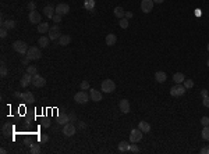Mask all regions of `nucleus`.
<instances>
[{"label": "nucleus", "mask_w": 209, "mask_h": 154, "mask_svg": "<svg viewBox=\"0 0 209 154\" xmlns=\"http://www.w3.org/2000/svg\"><path fill=\"white\" fill-rule=\"evenodd\" d=\"M28 20L31 24H41V14L38 11H29V15H28Z\"/></svg>", "instance_id": "obj_12"}, {"label": "nucleus", "mask_w": 209, "mask_h": 154, "mask_svg": "<svg viewBox=\"0 0 209 154\" xmlns=\"http://www.w3.org/2000/svg\"><path fill=\"white\" fill-rule=\"evenodd\" d=\"M42 127H43V128H50V122L48 121V119H43V121H42Z\"/></svg>", "instance_id": "obj_44"}, {"label": "nucleus", "mask_w": 209, "mask_h": 154, "mask_svg": "<svg viewBox=\"0 0 209 154\" xmlns=\"http://www.w3.org/2000/svg\"><path fill=\"white\" fill-rule=\"evenodd\" d=\"M61 132H63L64 136L70 137V136L75 135V127H74L71 122H68V124H66V125H63V131Z\"/></svg>", "instance_id": "obj_10"}, {"label": "nucleus", "mask_w": 209, "mask_h": 154, "mask_svg": "<svg viewBox=\"0 0 209 154\" xmlns=\"http://www.w3.org/2000/svg\"><path fill=\"white\" fill-rule=\"evenodd\" d=\"M60 36H61V32H60V28L57 25L52 27L49 29V39L50 40H59Z\"/></svg>", "instance_id": "obj_7"}, {"label": "nucleus", "mask_w": 209, "mask_h": 154, "mask_svg": "<svg viewBox=\"0 0 209 154\" xmlns=\"http://www.w3.org/2000/svg\"><path fill=\"white\" fill-rule=\"evenodd\" d=\"M118 151H120V153H127V151H130V143H127V142H120V145H118Z\"/></svg>", "instance_id": "obj_24"}, {"label": "nucleus", "mask_w": 209, "mask_h": 154, "mask_svg": "<svg viewBox=\"0 0 209 154\" xmlns=\"http://www.w3.org/2000/svg\"><path fill=\"white\" fill-rule=\"evenodd\" d=\"M13 49L17 51V53H20V54H27L28 51V45L25 43V42L23 40H17L13 43Z\"/></svg>", "instance_id": "obj_1"}, {"label": "nucleus", "mask_w": 209, "mask_h": 154, "mask_svg": "<svg viewBox=\"0 0 209 154\" xmlns=\"http://www.w3.org/2000/svg\"><path fill=\"white\" fill-rule=\"evenodd\" d=\"M80 89H82V90H86V89H89V82H88V81H82L81 85H80Z\"/></svg>", "instance_id": "obj_36"}, {"label": "nucleus", "mask_w": 209, "mask_h": 154, "mask_svg": "<svg viewBox=\"0 0 209 154\" xmlns=\"http://www.w3.org/2000/svg\"><path fill=\"white\" fill-rule=\"evenodd\" d=\"M130 151L131 153H140V147L137 145H130Z\"/></svg>", "instance_id": "obj_38"}, {"label": "nucleus", "mask_w": 209, "mask_h": 154, "mask_svg": "<svg viewBox=\"0 0 209 154\" xmlns=\"http://www.w3.org/2000/svg\"><path fill=\"white\" fill-rule=\"evenodd\" d=\"M201 124H202V127H209V118L202 117L201 118Z\"/></svg>", "instance_id": "obj_37"}, {"label": "nucleus", "mask_w": 209, "mask_h": 154, "mask_svg": "<svg viewBox=\"0 0 209 154\" xmlns=\"http://www.w3.org/2000/svg\"><path fill=\"white\" fill-rule=\"evenodd\" d=\"M155 79H156L158 82H160V83L166 82V79H167V77H166V72H163V71H158V72L155 74Z\"/></svg>", "instance_id": "obj_20"}, {"label": "nucleus", "mask_w": 209, "mask_h": 154, "mask_svg": "<svg viewBox=\"0 0 209 154\" xmlns=\"http://www.w3.org/2000/svg\"><path fill=\"white\" fill-rule=\"evenodd\" d=\"M49 36L46 38V36H41L39 38V40H38V43H39V46H41L42 49H45V47H48L49 46Z\"/></svg>", "instance_id": "obj_27"}, {"label": "nucleus", "mask_w": 209, "mask_h": 154, "mask_svg": "<svg viewBox=\"0 0 209 154\" xmlns=\"http://www.w3.org/2000/svg\"><path fill=\"white\" fill-rule=\"evenodd\" d=\"M184 79H186V77H184V74H181V72H176L174 75H173V81H174V83H183Z\"/></svg>", "instance_id": "obj_23"}, {"label": "nucleus", "mask_w": 209, "mask_h": 154, "mask_svg": "<svg viewBox=\"0 0 209 154\" xmlns=\"http://www.w3.org/2000/svg\"><path fill=\"white\" fill-rule=\"evenodd\" d=\"M84 7L89 11H94L95 10V0H85L84 1Z\"/></svg>", "instance_id": "obj_28"}, {"label": "nucleus", "mask_w": 209, "mask_h": 154, "mask_svg": "<svg viewBox=\"0 0 209 154\" xmlns=\"http://www.w3.org/2000/svg\"><path fill=\"white\" fill-rule=\"evenodd\" d=\"M183 83H184V87H186V89H191V87L194 86V81H192V79H184Z\"/></svg>", "instance_id": "obj_33"}, {"label": "nucleus", "mask_w": 209, "mask_h": 154, "mask_svg": "<svg viewBox=\"0 0 209 154\" xmlns=\"http://www.w3.org/2000/svg\"><path fill=\"white\" fill-rule=\"evenodd\" d=\"M68 118H70V122H74V121H75V114L74 113H71V114H68Z\"/></svg>", "instance_id": "obj_46"}, {"label": "nucleus", "mask_w": 209, "mask_h": 154, "mask_svg": "<svg viewBox=\"0 0 209 154\" xmlns=\"http://www.w3.org/2000/svg\"><path fill=\"white\" fill-rule=\"evenodd\" d=\"M202 103H204L205 107H208L209 108V96H206V97H204V100H202Z\"/></svg>", "instance_id": "obj_43"}, {"label": "nucleus", "mask_w": 209, "mask_h": 154, "mask_svg": "<svg viewBox=\"0 0 209 154\" xmlns=\"http://www.w3.org/2000/svg\"><path fill=\"white\" fill-rule=\"evenodd\" d=\"M206 65H208V67H209V60H208V61H206Z\"/></svg>", "instance_id": "obj_55"}, {"label": "nucleus", "mask_w": 209, "mask_h": 154, "mask_svg": "<svg viewBox=\"0 0 209 154\" xmlns=\"http://www.w3.org/2000/svg\"><path fill=\"white\" fill-rule=\"evenodd\" d=\"M114 89H116V85H114V82L112 79H106V81L102 82V92L112 93V92H114Z\"/></svg>", "instance_id": "obj_5"}, {"label": "nucleus", "mask_w": 209, "mask_h": 154, "mask_svg": "<svg viewBox=\"0 0 209 154\" xmlns=\"http://www.w3.org/2000/svg\"><path fill=\"white\" fill-rule=\"evenodd\" d=\"M20 83H21V86L23 87H27L29 83H32V75H29L28 72H25L23 75V78H21V82H20Z\"/></svg>", "instance_id": "obj_14"}, {"label": "nucleus", "mask_w": 209, "mask_h": 154, "mask_svg": "<svg viewBox=\"0 0 209 154\" xmlns=\"http://www.w3.org/2000/svg\"><path fill=\"white\" fill-rule=\"evenodd\" d=\"M118 24H120V28H123V29H127L128 28V20L127 18H121Z\"/></svg>", "instance_id": "obj_35"}, {"label": "nucleus", "mask_w": 209, "mask_h": 154, "mask_svg": "<svg viewBox=\"0 0 209 154\" xmlns=\"http://www.w3.org/2000/svg\"><path fill=\"white\" fill-rule=\"evenodd\" d=\"M89 97H91V96L86 95L85 90H81V92H78V93H75L74 100H75V103H77V104H85L86 101L89 100Z\"/></svg>", "instance_id": "obj_3"}, {"label": "nucleus", "mask_w": 209, "mask_h": 154, "mask_svg": "<svg viewBox=\"0 0 209 154\" xmlns=\"http://www.w3.org/2000/svg\"><path fill=\"white\" fill-rule=\"evenodd\" d=\"M41 50H39V47H35V46H32V47H29L27 51V57L29 60H39L41 59Z\"/></svg>", "instance_id": "obj_2"}, {"label": "nucleus", "mask_w": 209, "mask_h": 154, "mask_svg": "<svg viewBox=\"0 0 209 154\" xmlns=\"http://www.w3.org/2000/svg\"><path fill=\"white\" fill-rule=\"evenodd\" d=\"M28 9L31 10V11H34V10H35V3H34V1H31V3H28Z\"/></svg>", "instance_id": "obj_47"}, {"label": "nucleus", "mask_w": 209, "mask_h": 154, "mask_svg": "<svg viewBox=\"0 0 209 154\" xmlns=\"http://www.w3.org/2000/svg\"><path fill=\"white\" fill-rule=\"evenodd\" d=\"M32 85H34L35 87H43L46 85V79L42 77V75L37 74V75L32 77Z\"/></svg>", "instance_id": "obj_8"}, {"label": "nucleus", "mask_w": 209, "mask_h": 154, "mask_svg": "<svg viewBox=\"0 0 209 154\" xmlns=\"http://www.w3.org/2000/svg\"><path fill=\"white\" fill-rule=\"evenodd\" d=\"M27 72L34 77V75H37V74H38V68L34 67V65H28V67H27Z\"/></svg>", "instance_id": "obj_31"}, {"label": "nucleus", "mask_w": 209, "mask_h": 154, "mask_svg": "<svg viewBox=\"0 0 209 154\" xmlns=\"http://www.w3.org/2000/svg\"><path fill=\"white\" fill-rule=\"evenodd\" d=\"M116 42H117V36H116L114 33H109V35L106 36V45L107 46H114Z\"/></svg>", "instance_id": "obj_19"}, {"label": "nucleus", "mask_w": 209, "mask_h": 154, "mask_svg": "<svg viewBox=\"0 0 209 154\" xmlns=\"http://www.w3.org/2000/svg\"><path fill=\"white\" fill-rule=\"evenodd\" d=\"M57 42H59L60 46H67V45H70V42H71V38L68 36V35H61V36H60V39H59Z\"/></svg>", "instance_id": "obj_22"}, {"label": "nucleus", "mask_w": 209, "mask_h": 154, "mask_svg": "<svg viewBox=\"0 0 209 154\" xmlns=\"http://www.w3.org/2000/svg\"><path fill=\"white\" fill-rule=\"evenodd\" d=\"M56 14H59V15H67L68 13H70V6L66 4V3H60V4L56 6Z\"/></svg>", "instance_id": "obj_9"}, {"label": "nucleus", "mask_w": 209, "mask_h": 154, "mask_svg": "<svg viewBox=\"0 0 209 154\" xmlns=\"http://www.w3.org/2000/svg\"><path fill=\"white\" fill-rule=\"evenodd\" d=\"M138 129H141L144 133H148L151 131V125L145 121H141V122H138Z\"/></svg>", "instance_id": "obj_21"}, {"label": "nucleus", "mask_w": 209, "mask_h": 154, "mask_svg": "<svg viewBox=\"0 0 209 154\" xmlns=\"http://www.w3.org/2000/svg\"><path fill=\"white\" fill-rule=\"evenodd\" d=\"M43 14H45V17H48V18H53V15L56 14V10H53L52 6H46L45 9H43Z\"/></svg>", "instance_id": "obj_17"}, {"label": "nucleus", "mask_w": 209, "mask_h": 154, "mask_svg": "<svg viewBox=\"0 0 209 154\" xmlns=\"http://www.w3.org/2000/svg\"><path fill=\"white\" fill-rule=\"evenodd\" d=\"M142 133H144V132H142L141 129H138V128H137V129H132L131 133H130V142H131V143H138V142L142 139Z\"/></svg>", "instance_id": "obj_6"}, {"label": "nucleus", "mask_w": 209, "mask_h": 154, "mask_svg": "<svg viewBox=\"0 0 209 154\" xmlns=\"http://www.w3.org/2000/svg\"><path fill=\"white\" fill-rule=\"evenodd\" d=\"M0 153H1V154H6L7 151H6V149H0Z\"/></svg>", "instance_id": "obj_54"}, {"label": "nucleus", "mask_w": 209, "mask_h": 154, "mask_svg": "<svg viewBox=\"0 0 209 154\" xmlns=\"http://www.w3.org/2000/svg\"><path fill=\"white\" fill-rule=\"evenodd\" d=\"M6 36H7V29H6V28H1V31H0V38L4 39Z\"/></svg>", "instance_id": "obj_41"}, {"label": "nucleus", "mask_w": 209, "mask_h": 154, "mask_svg": "<svg viewBox=\"0 0 209 154\" xmlns=\"http://www.w3.org/2000/svg\"><path fill=\"white\" fill-rule=\"evenodd\" d=\"M89 96H91V100H94V101H96V103L102 100V93H100L99 90H96V89H91Z\"/></svg>", "instance_id": "obj_15"}, {"label": "nucleus", "mask_w": 209, "mask_h": 154, "mask_svg": "<svg viewBox=\"0 0 209 154\" xmlns=\"http://www.w3.org/2000/svg\"><path fill=\"white\" fill-rule=\"evenodd\" d=\"M118 107H120V111H121L123 114L130 113V103H128L127 99L120 100V104H118Z\"/></svg>", "instance_id": "obj_13"}, {"label": "nucleus", "mask_w": 209, "mask_h": 154, "mask_svg": "<svg viewBox=\"0 0 209 154\" xmlns=\"http://www.w3.org/2000/svg\"><path fill=\"white\" fill-rule=\"evenodd\" d=\"M1 28H6V29H13V28H15V21H13V20L3 21V22H1Z\"/></svg>", "instance_id": "obj_25"}, {"label": "nucleus", "mask_w": 209, "mask_h": 154, "mask_svg": "<svg viewBox=\"0 0 209 154\" xmlns=\"http://www.w3.org/2000/svg\"><path fill=\"white\" fill-rule=\"evenodd\" d=\"M201 154H209V146L202 147V149H201Z\"/></svg>", "instance_id": "obj_45"}, {"label": "nucleus", "mask_w": 209, "mask_h": 154, "mask_svg": "<svg viewBox=\"0 0 209 154\" xmlns=\"http://www.w3.org/2000/svg\"><path fill=\"white\" fill-rule=\"evenodd\" d=\"M70 122V118H68V114H60L57 117V124L59 125H66V124Z\"/></svg>", "instance_id": "obj_18"}, {"label": "nucleus", "mask_w": 209, "mask_h": 154, "mask_svg": "<svg viewBox=\"0 0 209 154\" xmlns=\"http://www.w3.org/2000/svg\"><path fill=\"white\" fill-rule=\"evenodd\" d=\"M164 0H153V3H158V4H160V3H163Z\"/></svg>", "instance_id": "obj_53"}, {"label": "nucleus", "mask_w": 209, "mask_h": 154, "mask_svg": "<svg viewBox=\"0 0 209 154\" xmlns=\"http://www.w3.org/2000/svg\"><path fill=\"white\" fill-rule=\"evenodd\" d=\"M201 96H202V97H206V96H208V90H206V89H202V92H201Z\"/></svg>", "instance_id": "obj_49"}, {"label": "nucleus", "mask_w": 209, "mask_h": 154, "mask_svg": "<svg viewBox=\"0 0 209 154\" xmlns=\"http://www.w3.org/2000/svg\"><path fill=\"white\" fill-rule=\"evenodd\" d=\"M29 151H31V154H39V153H41V146H39V145H34V146H31Z\"/></svg>", "instance_id": "obj_32"}, {"label": "nucleus", "mask_w": 209, "mask_h": 154, "mask_svg": "<svg viewBox=\"0 0 209 154\" xmlns=\"http://www.w3.org/2000/svg\"><path fill=\"white\" fill-rule=\"evenodd\" d=\"M153 9V0H141V10L144 13H151Z\"/></svg>", "instance_id": "obj_11"}, {"label": "nucleus", "mask_w": 209, "mask_h": 154, "mask_svg": "<svg viewBox=\"0 0 209 154\" xmlns=\"http://www.w3.org/2000/svg\"><path fill=\"white\" fill-rule=\"evenodd\" d=\"M53 21H55V22H60V21H61V15L55 14V15H53Z\"/></svg>", "instance_id": "obj_42"}, {"label": "nucleus", "mask_w": 209, "mask_h": 154, "mask_svg": "<svg viewBox=\"0 0 209 154\" xmlns=\"http://www.w3.org/2000/svg\"><path fill=\"white\" fill-rule=\"evenodd\" d=\"M49 25H48V22H41L38 24V32L39 33H46V32H49Z\"/></svg>", "instance_id": "obj_26"}, {"label": "nucleus", "mask_w": 209, "mask_h": 154, "mask_svg": "<svg viewBox=\"0 0 209 154\" xmlns=\"http://www.w3.org/2000/svg\"><path fill=\"white\" fill-rule=\"evenodd\" d=\"M7 75V67H6V64L1 61V68H0V77L4 78Z\"/></svg>", "instance_id": "obj_34"}, {"label": "nucleus", "mask_w": 209, "mask_h": 154, "mask_svg": "<svg viewBox=\"0 0 209 154\" xmlns=\"http://www.w3.org/2000/svg\"><path fill=\"white\" fill-rule=\"evenodd\" d=\"M124 14H126V11L123 10V7H120V6H118V7H116V9H114V15H116L118 20L124 18Z\"/></svg>", "instance_id": "obj_29"}, {"label": "nucleus", "mask_w": 209, "mask_h": 154, "mask_svg": "<svg viewBox=\"0 0 209 154\" xmlns=\"http://www.w3.org/2000/svg\"><path fill=\"white\" fill-rule=\"evenodd\" d=\"M28 61H29V59H28V57H25V59H23V64H25V65H27V64H28Z\"/></svg>", "instance_id": "obj_51"}, {"label": "nucleus", "mask_w": 209, "mask_h": 154, "mask_svg": "<svg viewBox=\"0 0 209 154\" xmlns=\"http://www.w3.org/2000/svg\"><path fill=\"white\" fill-rule=\"evenodd\" d=\"M80 128H81V129L86 128V124H85V122H80Z\"/></svg>", "instance_id": "obj_50"}, {"label": "nucleus", "mask_w": 209, "mask_h": 154, "mask_svg": "<svg viewBox=\"0 0 209 154\" xmlns=\"http://www.w3.org/2000/svg\"><path fill=\"white\" fill-rule=\"evenodd\" d=\"M186 93V87L181 86V83H177V85H174L173 87H170V95L173 97H180Z\"/></svg>", "instance_id": "obj_4"}, {"label": "nucleus", "mask_w": 209, "mask_h": 154, "mask_svg": "<svg viewBox=\"0 0 209 154\" xmlns=\"http://www.w3.org/2000/svg\"><path fill=\"white\" fill-rule=\"evenodd\" d=\"M208 51H209V45H208Z\"/></svg>", "instance_id": "obj_56"}, {"label": "nucleus", "mask_w": 209, "mask_h": 154, "mask_svg": "<svg viewBox=\"0 0 209 154\" xmlns=\"http://www.w3.org/2000/svg\"><path fill=\"white\" fill-rule=\"evenodd\" d=\"M201 135H202V139H204V140H209V127H204Z\"/></svg>", "instance_id": "obj_30"}, {"label": "nucleus", "mask_w": 209, "mask_h": 154, "mask_svg": "<svg viewBox=\"0 0 209 154\" xmlns=\"http://www.w3.org/2000/svg\"><path fill=\"white\" fill-rule=\"evenodd\" d=\"M9 132H10V127H9V124H4L3 125V135L7 136L9 135Z\"/></svg>", "instance_id": "obj_39"}, {"label": "nucleus", "mask_w": 209, "mask_h": 154, "mask_svg": "<svg viewBox=\"0 0 209 154\" xmlns=\"http://www.w3.org/2000/svg\"><path fill=\"white\" fill-rule=\"evenodd\" d=\"M48 140H49V136H48V135H41V136H39V142H41V143H46Z\"/></svg>", "instance_id": "obj_40"}, {"label": "nucleus", "mask_w": 209, "mask_h": 154, "mask_svg": "<svg viewBox=\"0 0 209 154\" xmlns=\"http://www.w3.org/2000/svg\"><path fill=\"white\" fill-rule=\"evenodd\" d=\"M21 100H24L25 103H34V101H35V97H34V95H32L31 92H25V93L21 95Z\"/></svg>", "instance_id": "obj_16"}, {"label": "nucleus", "mask_w": 209, "mask_h": 154, "mask_svg": "<svg viewBox=\"0 0 209 154\" xmlns=\"http://www.w3.org/2000/svg\"><path fill=\"white\" fill-rule=\"evenodd\" d=\"M124 17H126V18H127V20L132 18V13H131V11H127V13L124 14Z\"/></svg>", "instance_id": "obj_48"}, {"label": "nucleus", "mask_w": 209, "mask_h": 154, "mask_svg": "<svg viewBox=\"0 0 209 154\" xmlns=\"http://www.w3.org/2000/svg\"><path fill=\"white\" fill-rule=\"evenodd\" d=\"M21 95H23V93H18V92H15V93H14V97H21Z\"/></svg>", "instance_id": "obj_52"}]
</instances>
